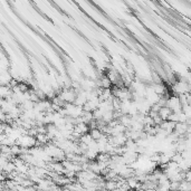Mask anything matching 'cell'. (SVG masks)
Here are the masks:
<instances>
[{"label": "cell", "mask_w": 191, "mask_h": 191, "mask_svg": "<svg viewBox=\"0 0 191 191\" xmlns=\"http://www.w3.org/2000/svg\"><path fill=\"white\" fill-rule=\"evenodd\" d=\"M171 113H172L171 108H169L168 106H162L160 110H159L158 114H159V116L161 117L163 121H164V120H168L169 115H170Z\"/></svg>", "instance_id": "1"}, {"label": "cell", "mask_w": 191, "mask_h": 191, "mask_svg": "<svg viewBox=\"0 0 191 191\" xmlns=\"http://www.w3.org/2000/svg\"><path fill=\"white\" fill-rule=\"evenodd\" d=\"M89 133L91 134V136H92V139L95 141H97L101 136H102L103 132L98 127H93V129H89Z\"/></svg>", "instance_id": "2"}]
</instances>
